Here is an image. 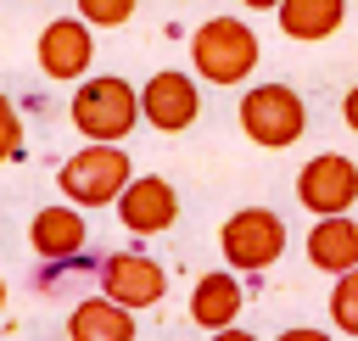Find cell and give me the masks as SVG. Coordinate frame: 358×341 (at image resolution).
I'll return each mask as SVG.
<instances>
[{"label": "cell", "mask_w": 358, "mask_h": 341, "mask_svg": "<svg viewBox=\"0 0 358 341\" xmlns=\"http://www.w3.org/2000/svg\"><path fill=\"white\" fill-rule=\"evenodd\" d=\"M341 123H347V129L358 134V84H352V89L341 95Z\"/></svg>", "instance_id": "ffe728a7"}, {"label": "cell", "mask_w": 358, "mask_h": 341, "mask_svg": "<svg viewBox=\"0 0 358 341\" xmlns=\"http://www.w3.org/2000/svg\"><path fill=\"white\" fill-rule=\"evenodd\" d=\"M235 117H241V134H246L252 145L285 151V145H296L302 129H308V101H302L291 84L268 78V84H246V89H241Z\"/></svg>", "instance_id": "3957f363"}, {"label": "cell", "mask_w": 358, "mask_h": 341, "mask_svg": "<svg viewBox=\"0 0 358 341\" xmlns=\"http://www.w3.org/2000/svg\"><path fill=\"white\" fill-rule=\"evenodd\" d=\"M274 341H336L330 330H313V324H291V330H280Z\"/></svg>", "instance_id": "d6986e66"}, {"label": "cell", "mask_w": 358, "mask_h": 341, "mask_svg": "<svg viewBox=\"0 0 358 341\" xmlns=\"http://www.w3.org/2000/svg\"><path fill=\"white\" fill-rule=\"evenodd\" d=\"M28 246L39 252V263H84V246H90L84 207H73V201L39 207L28 224Z\"/></svg>", "instance_id": "8fae6325"}, {"label": "cell", "mask_w": 358, "mask_h": 341, "mask_svg": "<svg viewBox=\"0 0 358 341\" xmlns=\"http://www.w3.org/2000/svg\"><path fill=\"white\" fill-rule=\"evenodd\" d=\"M274 22H280L285 39H296V45H319V39H330V34L347 22V0H280Z\"/></svg>", "instance_id": "9a60e30c"}, {"label": "cell", "mask_w": 358, "mask_h": 341, "mask_svg": "<svg viewBox=\"0 0 358 341\" xmlns=\"http://www.w3.org/2000/svg\"><path fill=\"white\" fill-rule=\"evenodd\" d=\"M246 11H280V0H241Z\"/></svg>", "instance_id": "7402d4cb"}, {"label": "cell", "mask_w": 358, "mask_h": 341, "mask_svg": "<svg viewBox=\"0 0 358 341\" xmlns=\"http://www.w3.org/2000/svg\"><path fill=\"white\" fill-rule=\"evenodd\" d=\"M0 313H6V280H0Z\"/></svg>", "instance_id": "603a6c76"}, {"label": "cell", "mask_w": 358, "mask_h": 341, "mask_svg": "<svg viewBox=\"0 0 358 341\" xmlns=\"http://www.w3.org/2000/svg\"><path fill=\"white\" fill-rule=\"evenodd\" d=\"M34 61L45 78L56 84H78L90 78V61H95V28L84 17H50L39 28V45H34Z\"/></svg>", "instance_id": "9c48e42d"}, {"label": "cell", "mask_w": 358, "mask_h": 341, "mask_svg": "<svg viewBox=\"0 0 358 341\" xmlns=\"http://www.w3.org/2000/svg\"><path fill=\"white\" fill-rule=\"evenodd\" d=\"M117 224L129 235H168L179 224V190L162 173H134L129 190L117 196Z\"/></svg>", "instance_id": "30bf717a"}, {"label": "cell", "mask_w": 358, "mask_h": 341, "mask_svg": "<svg viewBox=\"0 0 358 341\" xmlns=\"http://www.w3.org/2000/svg\"><path fill=\"white\" fill-rule=\"evenodd\" d=\"M67 117H73V129H78L84 140H95V145H123V140L134 134V123H145V117H140V89H134L129 78H117V73H90V78H78V84H73V101H67Z\"/></svg>", "instance_id": "7a4b0ae2"}, {"label": "cell", "mask_w": 358, "mask_h": 341, "mask_svg": "<svg viewBox=\"0 0 358 341\" xmlns=\"http://www.w3.org/2000/svg\"><path fill=\"white\" fill-rule=\"evenodd\" d=\"M73 6H78V17L90 28H123L140 11V0H73Z\"/></svg>", "instance_id": "e0dca14e"}, {"label": "cell", "mask_w": 358, "mask_h": 341, "mask_svg": "<svg viewBox=\"0 0 358 341\" xmlns=\"http://www.w3.org/2000/svg\"><path fill=\"white\" fill-rule=\"evenodd\" d=\"M129 179H134V162H129V151L123 145H78L62 168H56V190L73 201V207H84V212H95V207H117V196L129 190Z\"/></svg>", "instance_id": "277c9868"}, {"label": "cell", "mask_w": 358, "mask_h": 341, "mask_svg": "<svg viewBox=\"0 0 358 341\" xmlns=\"http://www.w3.org/2000/svg\"><path fill=\"white\" fill-rule=\"evenodd\" d=\"M95 280H101V296H112V302H123V307H134V313H145V307H157V302L168 296V268H162L157 257L134 252V246L101 257V263H95Z\"/></svg>", "instance_id": "52a82bcc"}, {"label": "cell", "mask_w": 358, "mask_h": 341, "mask_svg": "<svg viewBox=\"0 0 358 341\" xmlns=\"http://www.w3.org/2000/svg\"><path fill=\"white\" fill-rule=\"evenodd\" d=\"M308 263L319 268V274H347V268H358V218L352 212H336V218H313V229H308Z\"/></svg>", "instance_id": "4fadbf2b"}, {"label": "cell", "mask_w": 358, "mask_h": 341, "mask_svg": "<svg viewBox=\"0 0 358 341\" xmlns=\"http://www.w3.org/2000/svg\"><path fill=\"white\" fill-rule=\"evenodd\" d=\"M241 307H246V285H241L235 268H213V274H201L190 285V324L207 330V335L213 330H229L241 319Z\"/></svg>", "instance_id": "7c38bea8"}, {"label": "cell", "mask_w": 358, "mask_h": 341, "mask_svg": "<svg viewBox=\"0 0 358 341\" xmlns=\"http://www.w3.org/2000/svg\"><path fill=\"white\" fill-rule=\"evenodd\" d=\"M285 218L274 207H235L224 224H218V252H224V268L235 274H263L285 257Z\"/></svg>", "instance_id": "5b68a950"}, {"label": "cell", "mask_w": 358, "mask_h": 341, "mask_svg": "<svg viewBox=\"0 0 358 341\" xmlns=\"http://www.w3.org/2000/svg\"><path fill=\"white\" fill-rule=\"evenodd\" d=\"M140 324H134V307L112 302V296H84L73 313H67V341H134Z\"/></svg>", "instance_id": "5bb4252c"}, {"label": "cell", "mask_w": 358, "mask_h": 341, "mask_svg": "<svg viewBox=\"0 0 358 341\" xmlns=\"http://www.w3.org/2000/svg\"><path fill=\"white\" fill-rule=\"evenodd\" d=\"M296 201H302L313 218L352 212V201H358V162L341 157V151H319V157H308L302 173H296Z\"/></svg>", "instance_id": "ba28073f"}, {"label": "cell", "mask_w": 358, "mask_h": 341, "mask_svg": "<svg viewBox=\"0 0 358 341\" xmlns=\"http://www.w3.org/2000/svg\"><path fill=\"white\" fill-rule=\"evenodd\" d=\"M207 341H257V335H252V330H241V324H229V330H213Z\"/></svg>", "instance_id": "44dd1931"}, {"label": "cell", "mask_w": 358, "mask_h": 341, "mask_svg": "<svg viewBox=\"0 0 358 341\" xmlns=\"http://www.w3.org/2000/svg\"><path fill=\"white\" fill-rule=\"evenodd\" d=\"M330 324L341 335H358V268L336 274V285H330Z\"/></svg>", "instance_id": "2e32d148"}, {"label": "cell", "mask_w": 358, "mask_h": 341, "mask_svg": "<svg viewBox=\"0 0 358 341\" xmlns=\"http://www.w3.org/2000/svg\"><path fill=\"white\" fill-rule=\"evenodd\" d=\"M140 117L157 134H185L201 117V78L196 73H179V67H157L140 84Z\"/></svg>", "instance_id": "8992f818"}, {"label": "cell", "mask_w": 358, "mask_h": 341, "mask_svg": "<svg viewBox=\"0 0 358 341\" xmlns=\"http://www.w3.org/2000/svg\"><path fill=\"white\" fill-rule=\"evenodd\" d=\"M257 61H263V45H257L252 22L235 17V11H218V17H207V22L190 34V73H196L201 84L235 89V84L252 78Z\"/></svg>", "instance_id": "6da1fadb"}, {"label": "cell", "mask_w": 358, "mask_h": 341, "mask_svg": "<svg viewBox=\"0 0 358 341\" xmlns=\"http://www.w3.org/2000/svg\"><path fill=\"white\" fill-rule=\"evenodd\" d=\"M0 162H22V112L0 95Z\"/></svg>", "instance_id": "ac0fdd59"}]
</instances>
